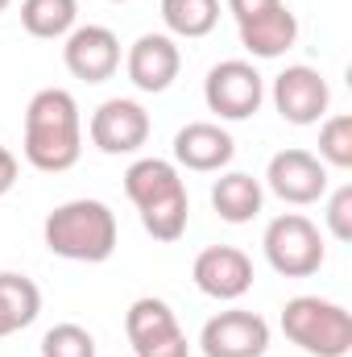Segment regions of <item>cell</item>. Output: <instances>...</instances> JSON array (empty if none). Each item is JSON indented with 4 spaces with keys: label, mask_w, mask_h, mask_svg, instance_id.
<instances>
[{
    "label": "cell",
    "mask_w": 352,
    "mask_h": 357,
    "mask_svg": "<svg viewBox=\"0 0 352 357\" xmlns=\"http://www.w3.org/2000/svg\"><path fill=\"white\" fill-rule=\"evenodd\" d=\"M25 162L46 175H63L79 162L83 154V116L79 104L67 88H42L33 91L25 108Z\"/></svg>",
    "instance_id": "1"
},
{
    "label": "cell",
    "mask_w": 352,
    "mask_h": 357,
    "mask_svg": "<svg viewBox=\"0 0 352 357\" xmlns=\"http://www.w3.org/2000/svg\"><path fill=\"white\" fill-rule=\"evenodd\" d=\"M125 195L141 212V225L154 241H178L191 220V199L175 162L166 158H137L125 171Z\"/></svg>",
    "instance_id": "2"
},
{
    "label": "cell",
    "mask_w": 352,
    "mask_h": 357,
    "mask_svg": "<svg viewBox=\"0 0 352 357\" xmlns=\"http://www.w3.org/2000/svg\"><path fill=\"white\" fill-rule=\"evenodd\" d=\"M42 241L54 258L91 266V262H108L116 254L120 225H116V212L104 199H67L46 216Z\"/></svg>",
    "instance_id": "3"
},
{
    "label": "cell",
    "mask_w": 352,
    "mask_h": 357,
    "mask_svg": "<svg viewBox=\"0 0 352 357\" xmlns=\"http://www.w3.org/2000/svg\"><path fill=\"white\" fill-rule=\"evenodd\" d=\"M282 333L290 345L311 357H349L352 349V316L349 307L319 299V295H294L282 307Z\"/></svg>",
    "instance_id": "4"
},
{
    "label": "cell",
    "mask_w": 352,
    "mask_h": 357,
    "mask_svg": "<svg viewBox=\"0 0 352 357\" xmlns=\"http://www.w3.org/2000/svg\"><path fill=\"white\" fill-rule=\"evenodd\" d=\"M262 245H265V262L278 270L282 278H311L315 270L323 266V233L303 212L273 216L265 225Z\"/></svg>",
    "instance_id": "5"
},
{
    "label": "cell",
    "mask_w": 352,
    "mask_h": 357,
    "mask_svg": "<svg viewBox=\"0 0 352 357\" xmlns=\"http://www.w3.org/2000/svg\"><path fill=\"white\" fill-rule=\"evenodd\" d=\"M203 100L220 121H249L265 100L262 71L245 59H224L207 71L203 79Z\"/></svg>",
    "instance_id": "6"
},
{
    "label": "cell",
    "mask_w": 352,
    "mask_h": 357,
    "mask_svg": "<svg viewBox=\"0 0 352 357\" xmlns=\"http://www.w3.org/2000/svg\"><path fill=\"white\" fill-rule=\"evenodd\" d=\"M150 112L137 104V100H104L88 121V133H91V146L99 154H137L145 142H150Z\"/></svg>",
    "instance_id": "7"
},
{
    "label": "cell",
    "mask_w": 352,
    "mask_h": 357,
    "mask_svg": "<svg viewBox=\"0 0 352 357\" xmlns=\"http://www.w3.org/2000/svg\"><path fill=\"white\" fill-rule=\"evenodd\" d=\"M199 349H203V357H265L269 324H265V316L245 312V307L216 312L199 333Z\"/></svg>",
    "instance_id": "8"
},
{
    "label": "cell",
    "mask_w": 352,
    "mask_h": 357,
    "mask_svg": "<svg viewBox=\"0 0 352 357\" xmlns=\"http://www.w3.org/2000/svg\"><path fill=\"white\" fill-rule=\"evenodd\" d=\"M265 183L269 191L282 199V204H294V208H307L315 199L328 195V167L311 154V150H278L265 167Z\"/></svg>",
    "instance_id": "9"
},
{
    "label": "cell",
    "mask_w": 352,
    "mask_h": 357,
    "mask_svg": "<svg viewBox=\"0 0 352 357\" xmlns=\"http://www.w3.org/2000/svg\"><path fill=\"white\" fill-rule=\"evenodd\" d=\"M328 104H332L328 79L307 63H294L273 79V108L290 125H319L328 116Z\"/></svg>",
    "instance_id": "10"
},
{
    "label": "cell",
    "mask_w": 352,
    "mask_h": 357,
    "mask_svg": "<svg viewBox=\"0 0 352 357\" xmlns=\"http://www.w3.org/2000/svg\"><path fill=\"white\" fill-rule=\"evenodd\" d=\"M63 63L75 79L104 84L120 71V38L108 25H75L63 46Z\"/></svg>",
    "instance_id": "11"
},
{
    "label": "cell",
    "mask_w": 352,
    "mask_h": 357,
    "mask_svg": "<svg viewBox=\"0 0 352 357\" xmlns=\"http://www.w3.org/2000/svg\"><path fill=\"white\" fill-rule=\"evenodd\" d=\"M191 278H195V287H199L207 299L232 303V299H241V295L253 287V262H249V254L237 250V245H207V250L195 258Z\"/></svg>",
    "instance_id": "12"
},
{
    "label": "cell",
    "mask_w": 352,
    "mask_h": 357,
    "mask_svg": "<svg viewBox=\"0 0 352 357\" xmlns=\"http://www.w3.org/2000/svg\"><path fill=\"white\" fill-rule=\"evenodd\" d=\"M125 71H129V84L137 91H166L182 71V50L175 46L170 33H141L133 46H129V59H125Z\"/></svg>",
    "instance_id": "13"
},
{
    "label": "cell",
    "mask_w": 352,
    "mask_h": 357,
    "mask_svg": "<svg viewBox=\"0 0 352 357\" xmlns=\"http://www.w3.org/2000/svg\"><path fill=\"white\" fill-rule=\"evenodd\" d=\"M237 154V142L224 125L216 121H191L175 133V162L195 171V175H211V171H224Z\"/></svg>",
    "instance_id": "14"
},
{
    "label": "cell",
    "mask_w": 352,
    "mask_h": 357,
    "mask_svg": "<svg viewBox=\"0 0 352 357\" xmlns=\"http://www.w3.org/2000/svg\"><path fill=\"white\" fill-rule=\"evenodd\" d=\"M237 29H241V46H245L253 59H282V54L298 42V17H294L286 4L269 8V13L253 17V21H241Z\"/></svg>",
    "instance_id": "15"
},
{
    "label": "cell",
    "mask_w": 352,
    "mask_h": 357,
    "mask_svg": "<svg viewBox=\"0 0 352 357\" xmlns=\"http://www.w3.org/2000/svg\"><path fill=\"white\" fill-rule=\"evenodd\" d=\"M262 204H265L262 178L245 175V171H228V175L216 178V187H211V208L228 225H249L262 212Z\"/></svg>",
    "instance_id": "16"
},
{
    "label": "cell",
    "mask_w": 352,
    "mask_h": 357,
    "mask_svg": "<svg viewBox=\"0 0 352 357\" xmlns=\"http://www.w3.org/2000/svg\"><path fill=\"white\" fill-rule=\"evenodd\" d=\"M42 312V291L33 278L17 270H0V341L29 328Z\"/></svg>",
    "instance_id": "17"
},
{
    "label": "cell",
    "mask_w": 352,
    "mask_h": 357,
    "mask_svg": "<svg viewBox=\"0 0 352 357\" xmlns=\"http://www.w3.org/2000/svg\"><path fill=\"white\" fill-rule=\"evenodd\" d=\"M125 333H129V345H133V354H137V349H145V345H154V341L178 333V316L170 312L166 299L141 295V299H133V307H129V316H125Z\"/></svg>",
    "instance_id": "18"
},
{
    "label": "cell",
    "mask_w": 352,
    "mask_h": 357,
    "mask_svg": "<svg viewBox=\"0 0 352 357\" xmlns=\"http://www.w3.org/2000/svg\"><path fill=\"white\" fill-rule=\"evenodd\" d=\"M79 21V0H21V25L25 33L54 42L67 38Z\"/></svg>",
    "instance_id": "19"
},
{
    "label": "cell",
    "mask_w": 352,
    "mask_h": 357,
    "mask_svg": "<svg viewBox=\"0 0 352 357\" xmlns=\"http://www.w3.org/2000/svg\"><path fill=\"white\" fill-rule=\"evenodd\" d=\"M162 21L175 38H207L220 25V0H162Z\"/></svg>",
    "instance_id": "20"
},
{
    "label": "cell",
    "mask_w": 352,
    "mask_h": 357,
    "mask_svg": "<svg viewBox=\"0 0 352 357\" xmlns=\"http://www.w3.org/2000/svg\"><path fill=\"white\" fill-rule=\"evenodd\" d=\"M323 167H336V171H349L352 167V116L349 112H336L319 125V154H315Z\"/></svg>",
    "instance_id": "21"
},
{
    "label": "cell",
    "mask_w": 352,
    "mask_h": 357,
    "mask_svg": "<svg viewBox=\"0 0 352 357\" xmlns=\"http://www.w3.org/2000/svg\"><path fill=\"white\" fill-rule=\"evenodd\" d=\"M42 357H95V337L83 324H54L42 337Z\"/></svg>",
    "instance_id": "22"
},
{
    "label": "cell",
    "mask_w": 352,
    "mask_h": 357,
    "mask_svg": "<svg viewBox=\"0 0 352 357\" xmlns=\"http://www.w3.org/2000/svg\"><path fill=\"white\" fill-rule=\"evenodd\" d=\"M323 216H328V233H332L336 241H352V183H344V187L332 191Z\"/></svg>",
    "instance_id": "23"
},
{
    "label": "cell",
    "mask_w": 352,
    "mask_h": 357,
    "mask_svg": "<svg viewBox=\"0 0 352 357\" xmlns=\"http://www.w3.org/2000/svg\"><path fill=\"white\" fill-rule=\"evenodd\" d=\"M137 357H191V341H186V333L178 328V333H170V337H162V341L137 349Z\"/></svg>",
    "instance_id": "24"
},
{
    "label": "cell",
    "mask_w": 352,
    "mask_h": 357,
    "mask_svg": "<svg viewBox=\"0 0 352 357\" xmlns=\"http://www.w3.org/2000/svg\"><path fill=\"white\" fill-rule=\"evenodd\" d=\"M282 0H228V13L237 17V25L241 21H253V17H262V13H269V8H278Z\"/></svg>",
    "instance_id": "25"
},
{
    "label": "cell",
    "mask_w": 352,
    "mask_h": 357,
    "mask_svg": "<svg viewBox=\"0 0 352 357\" xmlns=\"http://www.w3.org/2000/svg\"><path fill=\"white\" fill-rule=\"evenodd\" d=\"M17 175H21V167H17L13 150H8V146H0V195H8V191L17 187Z\"/></svg>",
    "instance_id": "26"
},
{
    "label": "cell",
    "mask_w": 352,
    "mask_h": 357,
    "mask_svg": "<svg viewBox=\"0 0 352 357\" xmlns=\"http://www.w3.org/2000/svg\"><path fill=\"white\" fill-rule=\"evenodd\" d=\"M8 4H13V0H0V13H4V8H8Z\"/></svg>",
    "instance_id": "27"
},
{
    "label": "cell",
    "mask_w": 352,
    "mask_h": 357,
    "mask_svg": "<svg viewBox=\"0 0 352 357\" xmlns=\"http://www.w3.org/2000/svg\"><path fill=\"white\" fill-rule=\"evenodd\" d=\"M112 4H129V0H112Z\"/></svg>",
    "instance_id": "28"
}]
</instances>
